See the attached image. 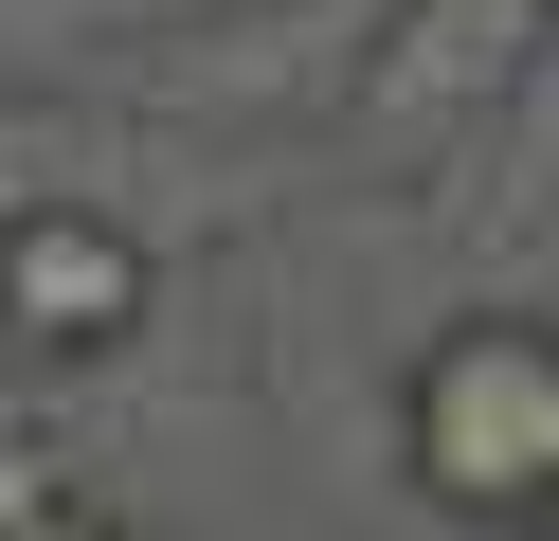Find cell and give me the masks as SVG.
<instances>
[{
  "mask_svg": "<svg viewBox=\"0 0 559 541\" xmlns=\"http://www.w3.org/2000/svg\"><path fill=\"white\" fill-rule=\"evenodd\" d=\"M397 469L469 541H559V325L542 307H451L397 361Z\"/></svg>",
  "mask_w": 559,
  "mask_h": 541,
  "instance_id": "cell-1",
  "label": "cell"
},
{
  "mask_svg": "<svg viewBox=\"0 0 559 541\" xmlns=\"http://www.w3.org/2000/svg\"><path fill=\"white\" fill-rule=\"evenodd\" d=\"M163 325V252L109 199H0V343L19 361H127Z\"/></svg>",
  "mask_w": 559,
  "mask_h": 541,
  "instance_id": "cell-2",
  "label": "cell"
},
{
  "mask_svg": "<svg viewBox=\"0 0 559 541\" xmlns=\"http://www.w3.org/2000/svg\"><path fill=\"white\" fill-rule=\"evenodd\" d=\"M506 55H523V0H415V36L361 72V127H433V108L506 91Z\"/></svg>",
  "mask_w": 559,
  "mask_h": 541,
  "instance_id": "cell-3",
  "label": "cell"
},
{
  "mask_svg": "<svg viewBox=\"0 0 559 541\" xmlns=\"http://www.w3.org/2000/svg\"><path fill=\"white\" fill-rule=\"evenodd\" d=\"M19 541H145V524H127L109 487H55V505H37V524H19Z\"/></svg>",
  "mask_w": 559,
  "mask_h": 541,
  "instance_id": "cell-4",
  "label": "cell"
}]
</instances>
